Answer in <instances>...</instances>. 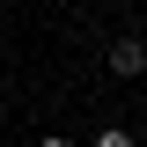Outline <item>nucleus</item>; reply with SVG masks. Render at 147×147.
Returning a JSON list of instances; mask_svg holds the SVG:
<instances>
[{
	"label": "nucleus",
	"mask_w": 147,
	"mask_h": 147,
	"mask_svg": "<svg viewBox=\"0 0 147 147\" xmlns=\"http://www.w3.org/2000/svg\"><path fill=\"white\" fill-rule=\"evenodd\" d=\"M110 74H125V81L147 74V44H140V37H118V44H110Z\"/></svg>",
	"instance_id": "obj_1"
},
{
	"label": "nucleus",
	"mask_w": 147,
	"mask_h": 147,
	"mask_svg": "<svg viewBox=\"0 0 147 147\" xmlns=\"http://www.w3.org/2000/svg\"><path fill=\"white\" fill-rule=\"evenodd\" d=\"M96 147H132V132H125V125H110V132H96Z\"/></svg>",
	"instance_id": "obj_2"
},
{
	"label": "nucleus",
	"mask_w": 147,
	"mask_h": 147,
	"mask_svg": "<svg viewBox=\"0 0 147 147\" xmlns=\"http://www.w3.org/2000/svg\"><path fill=\"white\" fill-rule=\"evenodd\" d=\"M37 147H74V140H59V132H52V140H37Z\"/></svg>",
	"instance_id": "obj_3"
}]
</instances>
